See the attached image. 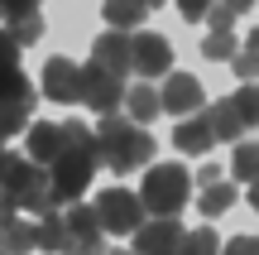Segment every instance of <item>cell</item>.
<instances>
[{"label":"cell","mask_w":259,"mask_h":255,"mask_svg":"<svg viewBox=\"0 0 259 255\" xmlns=\"http://www.w3.org/2000/svg\"><path fill=\"white\" fill-rule=\"evenodd\" d=\"M96 217H101V231H115V236H130V231L144 222V202L130 188H101L96 193Z\"/></svg>","instance_id":"cell-5"},{"label":"cell","mask_w":259,"mask_h":255,"mask_svg":"<svg viewBox=\"0 0 259 255\" xmlns=\"http://www.w3.org/2000/svg\"><path fill=\"white\" fill-rule=\"evenodd\" d=\"M158 106H163L168 116H197V111H206V92H202V82H197L192 72H163V87H158Z\"/></svg>","instance_id":"cell-8"},{"label":"cell","mask_w":259,"mask_h":255,"mask_svg":"<svg viewBox=\"0 0 259 255\" xmlns=\"http://www.w3.org/2000/svg\"><path fill=\"white\" fill-rule=\"evenodd\" d=\"M96 164H106V169L115 173H130V169H144L149 159H154V135L144 130V125H135L130 116H101V125H96Z\"/></svg>","instance_id":"cell-2"},{"label":"cell","mask_w":259,"mask_h":255,"mask_svg":"<svg viewBox=\"0 0 259 255\" xmlns=\"http://www.w3.org/2000/svg\"><path fill=\"white\" fill-rule=\"evenodd\" d=\"M101 19L111 29H135L139 19H149V0H106V5H101Z\"/></svg>","instance_id":"cell-17"},{"label":"cell","mask_w":259,"mask_h":255,"mask_svg":"<svg viewBox=\"0 0 259 255\" xmlns=\"http://www.w3.org/2000/svg\"><path fill=\"white\" fill-rule=\"evenodd\" d=\"M235 48H240V39H235L231 29H211V34L202 39V53L206 58H235Z\"/></svg>","instance_id":"cell-27"},{"label":"cell","mask_w":259,"mask_h":255,"mask_svg":"<svg viewBox=\"0 0 259 255\" xmlns=\"http://www.w3.org/2000/svg\"><path fill=\"white\" fill-rule=\"evenodd\" d=\"M0 67H19V44L10 39V29H0Z\"/></svg>","instance_id":"cell-31"},{"label":"cell","mask_w":259,"mask_h":255,"mask_svg":"<svg viewBox=\"0 0 259 255\" xmlns=\"http://www.w3.org/2000/svg\"><path fill=\"white\" fill-rule=\"evenodd\" d=\"M173 144H178L183 154H211L216 135H211V121H206V111L183 116V121L173 125Z\"/></svg>","instance_id":"cell-14"},{"label":"cell","mask_w":259,"mask_h":255,"mask_svg":"<svg viewBox=\"0 0 259 255\" xmlns=\"http://www.w3.org/2000/svg\"><path fill=\"white\" fill-rule=\"evenodd\" d=\"M221 250V241H216L211 227H197V231H183V241H178V255H216Z\"/></svg>","instance_id":"cell-24"},{"label":"cell","mask_w":259,"mask_h":255,"mask_svg":"<svg viewBox=\"0 0 259 255\" xmlns=\"http://www.w3.org/2000/svg\"><path fill=\"white\" fill-rule=\"evenodd\" d=\"M245 188H250V207L259 212V178H254V183H245Z\"/></svg>","instance_id":"cell-35"},{"label":"cell","mask_w":259,"mask_h":255,"mask_svg":"<svg viewBox=\"0 0 259 255\" xmlns=\"http://www.w3.org/2000/svg\"><path fill=\"white\" fill-rule=\"evenodd\" d=\"M44 0H0V19H19V15H38Z\"/></svg>","instance_id":"cell-29"},{"label":"cell","mask_w":259,"mask_h":255,"mask_svg":"<svg viewBox=\"0 0 259 255\" xmlns=\"http://www.w3.org/2000/svg\"><path fill=\"white\" fill-rule=\"evenodd\" d=\"M120 106L130 111V121H135V125H149L158 111H163V106H158V92H154L149 82H135V87H125V101H120Z\"/></svg>","instance_id":"cell-16"},{"label":"cell","mask_w":259,"mask_h":255,"mask_svg":"<svg viewBox=\"0 0 259 255\" xmlns=\"http://www.w3.org/2000/svg\"><path fill=\"white\" fill-rule=\"evenodd\" d=\"M44 96L48 101H82V67L72 58H48L44 67Z\"/></svg>","instance_id":"cell-12"},{"label":"cell","mask_w":259,"mask_h":255,"mask_svg":"<svg viewBox=\"0 0 259 255\" xmlns=\"http://www.w3.org/2000/svg\"><path fill=\"white\" fill-rule=\"evenodd\" d=\"M29 111L34 106H19V101H0V144L10 140V135H19L29 125Z\"/></svg>","instance_id":"cell-25"},{"label":"cell","mask_w":259,"mask_h":255,"mask_svg":"<svg viewBox=\"0 0 259 255\" xmlns=\"http://www.w3.org/2000/svg\"><path fill=\"white\" fill-rule=\"evenodd\" d=\"M63 227H67V241H63V250L58 255H96L101 250V217H96V207H87V202H72L67 207V217H63Z\"/></svg>","instance_id":"cell-6"},{"label":"cell","mask_w":259,"mask_h":255,"mask_svg":"<svg viewBox=\"0 0 259 255\" xmlns=\"http://www.w3.org/2000/svg\"><path fill=\"white\" fill-rule=\"evenodd\" d=\"M221 5H226V10H231V15H245V10H250V5H254V0H221Z\"/></svg>","instance_id":"cell-34"},{"label":"cell","mask_w":259,"mask_h":255,"mask_svg":"<svg viewBox=\"0 0 259 255\" xmlns=\"http://www.w3.org/2000/svg\"><path fill=\"white\" fill-rule=\"evenodd\" d=\"M226 101H231V111L240 116V125H245V130L259 121V82H245L240 92H235V96H226Z\"/></svg>","instance_id":"cell-22"},{"label":"cell","mask_w":259,"mask_h":255,"mask_svg":"<svg viewBox=\"0 0 259 255\" xmlns=\"http://www.w3.org/2000/svg\"><path fill=\"white\" fill-rule=\"evenodd\" d=\"M216 255H259V236H235V241H226Z\"/></svg>","instance_id":"cell-30"},{"label":"cell","mask_w":259,"mask_h":255,"mask_svg":"<svg viewBox=\"0 0 259 255\" xmlns=\"http://www.w3.org/2000/svg\"><path fill=\"white\" fill-rule=\"evenodd\" d=\"M0 150H5V144H0Z\"/></svg>","instance_id":"cell-40"},{"label":"cell","mask_w":259,"mask_h":255,"mask_svg":"<svg viewBox=\"0 0 259 255\" xmlns=\"http://www.w3.org/2000/svg\"><path fill=\"white\" fill-rule=\"evenodd\" d=\"M63 154L48 164V193L53 202H77L96 173V135L82 121H63Z\"/></svg>","instance_id":"cell-1"},{"label":"cell","mask_w":259,"mask_h":255,"mask_svg":"<svg viewBox=\"0 0 259 255\" xmlns=\"http://www.w3.org/2000/svg\"><path fill=\"white\" fill-rule=\"evenodd\" d=\"M10 217H15V207H10V202H5V198H0V227H5V222H10Z\"/></svg>","instance_id":"cell-36"},{"label":"cell","mask_w":259,"mask_h":255,"mask_svg":"<svg viewBox=\"0 0 259 255\" xmlns=\"http://www.w3.org/2000/svg\"><path fill=\"white\" fill-rule=\"evenodd\" d=\"M92 63L106 67V72H115V77H130L135 72V63H130V29H106V34H96Z\"/></svg>","instance_id":"cell-11"},{"label":"cell","mask_w":259,"mask_h":255,"mask_svg":"<svg viewBox=\"0 0 259 255\" xmlns=\"http://www.w3.org/2000/svg\"><path fill=\"white\" fill-rule=\"evenodd\" d=\"M158 5H163V0H149V10H158Z\"/></svg>","instance_id":"cell-37"},{"label":"cell","mask_w":259,"mask_h":255,"mask_svg":"<svg viewBox=\"0 0 259 255\" xmlns=\"http://www.w3.org/2000/svg\"><path fill=\"white\" fill-rule=\"evenodd\" d=\"M130 63H135L139 77H163L173 72V44L154 29H135L130 34Z\"/></svg>","instance_id":"cell-7"},{"label":"cell","mask_w":259,"mask_h":255,"mask_svg":"<svg viewBox=\"0 0 259 255\" xmlns=\"http://www.w3.org/2000/svg\"><path fill=\"white\" fill-rule=\"evenodd\" d=\"M0 255H5V250H0Z\"/></svg>","instance_id":"cell-41"},{"label":"cell","mask_w":259,"mask_h":255,"mask_svg":"<svg viewBox=\"0 0 259 255\" xmlns=\"http://www.w3.org/2000/svg\"><path fill=\"white\" fill-rule=\"evenodd\" d=\"M206 121H211L216 140H240V135H245V125H240V116L231 111V101H216L211 111H206Z\"/></svg>","instance_id":"cell-21"},{"label":"cell","mask_w":259,"mask_h":255,"mask_svg":"<svg viewBox=\"0 0 259 255\" xmlns=\"http://www.w3.org/2000/svg\"><path fill=\"white\" fill-rule=\"evenodd\" d=\"M34 231H38V250H63V241H67V227L58 212H44L34 222Z\"/></svg>","instance_id":"cell-23"},{"label":"cell","mask_w":259,"mask_h":255,"mask_svg":"<svg viewBox=\"0 0 259 255\" xmlns=\"http://www.w3.org/2000/svg\"><path fill=\"white\" fill-rule=\"evenodd\" d=\"M231 67H235V77H240V82H254V77H259V24L245 34V44L235 48Z\"/></svg>","instance_id":"cell-18"},{"label":"cell","mask_w":259,"mask_h":255,"mask_svg":"<svg viewBox=\"0 0 259 255\" xmlns=\"http://www.w3.org/2000/svg\"><path fill=\"white\" fill-rule=\"evenodd\" d=\"M0 101H19V106H34V87H29V77L19 72V67H0Z\"/></svg>","instance_id":"cell-20"},{"label":"cell","mask_w":259,"mask_h":255,"mask_svg":"<svg viewBox=\"0 0 259 255\" xmlns=\"http://www.w3.org/2000/svg\"><path fill=\"white\" fill-rule=\"evenodd\" d=\"M0 250H5V255H34V250H38V231H34V222L10 217L5 227H0Z\"/></svg>","instance_id":"cell-15"},{"label":"cell","mask_w":259,"mask_h":255,"mask_svg":"<svg viewBox=\"0 0 259 255\" xmlns=\"http://www.w3.org/2000/svg\"><path fill=\"white\" fill-rule=\"evenodd\" d=\"M202 19H211V29H231V24H235V15L221 5V0H211V10H206Z\"/></svg>","instance_id":"cell-32"},{"label":"cell","mask_w":259,"mask_h":255,"mask_svg":"<svg viewBox=\"0 0 259 255\" xmlns=\"http://www.w3.org/2000/svg\"><path fill=\"white\" fill-rule=\"evenodd\" d=\"M10 39H15L19 48H24V44H38V39H44V19H38V15H19V19H10Z\"/></svg>","instance_id":"cell-28"},{"label":"cell","mask_w":259,"mask_h":255,"mask_svg":"<svg viewBox=\"0 0 259 255\" xmlns=\"http://www.w3.org/2000/svg\"><path fill=\"white\" fill-rule=\"evenodd\" d=\"M82 101L92 106L96 116L120 111V101H125V77H115V72H106V67L87 63L82 67Z\"/></svg>","instance_id":"cell-9"},{"label":"cell","mask_w":259,"mask_h":255,"mask_svg":"<svg viewBox=\"0 0 259 255\" xmlns=\"http://www.w3.org/2000/svg\"><path fill=\"white\" fill-rule=\"evenodd\" d=\"M0 198L15 212H38V217L58 212L53 193H48V169L15 150H0Z\"/></svg>","instance_id":"cell-3"},{"label":"cell","mask_w":259,"mask_h":255,"mask_svg":"<svg viewBox=\"0 0 259 255\" xmlns=\"http://www.w3.org/2000/svg\"><path fill=\"white\" fill-rule=\"evenodd\" d=\"M130 236H135V255H178L183 227H178V217H154V222H139Z\"/></svg>","instance_id":"cell-10"},{"label":"cell","mask_w":259,"mask_h":255,"mask_svg":"<svg viewBox=\"0 0 259 255\" xmlns=\"http://www.w3.org/2000/svg\"><path fill=\"white\" fill-rule=\"evenodd\" d=\"M187 198H192V169H183V164H154L139 183V202L154 217H178Z\"/></svg>","instance_id":"cell-4"},{"label":"cell","mask_w":259,"mask_h":255,"mask_svg":"<svg viewBox=\"0 0 259 255\" xmlns=\"http://www.w3.org/2000/svg\"><path fill=\"white\" fill-rule=\"evenodd\" d=\"M63 144H67L63 140V125H48V121H34V125H29V135H24V154L34 164H44V169L63 154Z\"/></svg>","instance_id":"cell-13"},{"label":"cell","mask_w":259,"mask_h":255,"mask_svg":"<svg viewBox=\"0 0 259 255\" xmlns=\"http://www.w3.org/2000/svg\"><path fill=\"white\" fill-rule=\"evenodd\" d=\"M231 173H235L240 183H254V178H259V144H235Z\"/></svg>","instance_id":"cell-26"},{"label":"cell","mask_w":259,"mask_h":255,"mask_svg":"<svg viewBox=\"0 0 259 255\" xmlns=\"http://www.w3.org/2000/svg\"><path fill=\"white\" fill-rule=\"evenodd\" d=\"M178 10H183V19H202L206 10H211V0H173Z\"/></svg>","instance_id":"cell-33"},{"label":"cell","mask_w":259,"mask_h":255,"mask_svg":"<svg viewBox=\"0 0 259 255\" xmlns=\"http://www.w3.org/2000/svg\"><path fill=\"white\" fill-rule=\"evenodd\" d=\"M231 207H235V183H226V178L202 183V212L206 217H221V212H231Z\"/></svg>","instance_id":"cell-19"},{"label":"cell","mask_w":259,"mask_h":255,"mask_svg":"<svg viewBox=\"0 0 259 255\" xmlns=\"http://www.w3.org/2000/svg\"><path fill=\"white\" fill-rule=\"evenodd\" d=\"M254 130H259V121H254Z\"/></svg>","instance_id":"cell-39"},{"label":"cell","mask_w":259,"mask_h":255,"mask_svg":"<svg viewBox=\"0 0 259 255\" xmlns=\"http://www.w3.org/2000/svg\"><path fill=\"white\" fill-rule=\"evenodd\" d=\"M111 255H135V250H111Z\"/></svg>","instance_id":"cell-38"}]
</instances>
